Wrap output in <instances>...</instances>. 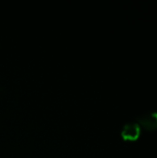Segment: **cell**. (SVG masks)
I'll use <instances>...</instances> for the list:
<instances>
[{"mask_svg":"<svg viewBox=\"0 0 157 158\" xmlns=\"http://www.w3.org/2000/svg\"><path fill=\"white\" fill-rule=\"evenodd\" d=\"M141 133V128L138 123L130 122L127 123L121 131V136L124 140L135 141L139 138Z\"/></svg>","mask_w":157,"mask_h":158,"instance_id":"1","label":"cell"},{"mask_svg":"<svg viewBox=\"0 0 157 158\" xmlns=\"http://www.w3.org/2000/svg\"><path fill=\"white\" fill-rule=\"evenodd\" d=\"M139 123L148 131H154L157 129V112H148L138 118Z\"/></svg>","mask_w":157,"mask_h":158,"instance_id":"2","label":"cell"}]
</instances>
